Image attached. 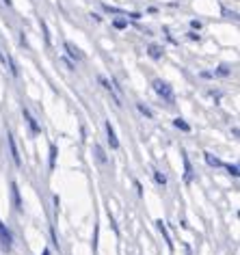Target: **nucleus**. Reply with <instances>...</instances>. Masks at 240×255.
Here are the masks:
<instances>
[{
    "mask_svg": "<svg viewBox=\"0 0 240 255\" xmlns=\"http://www.w3.org/2000/svg\"><path fill=\"white\" fill-rule=\"evenodd\" d=\"M0 245H2L4 251H9L11 249V234H9V229L4 227L2 221H0Z\"/></svg>",
    "mask_w": 240,
    "mask_h": 255,
    "instance_id": "f03ea898",
    "label": "nucleus"
},
{
    "mask_svg": "<svg viewBox=\"0 0 240 255\" xmlns=\"http://www.w3.org/2000/svg\"><path fill=\"white\" fill-rule=\"evenodd\" d=\"M217 74H219V76H227V74H230V69H227V65H221Z\"/></svg>",
    "mask_w": 240,
    "mask_h": 255,
    "instance_id": "a211bd4d",
    "label": "nucleus"
},
{
    "mask_svg": "<svg viewBox=\"0 0 240 255\" xmlns=\"http://www.w3.org/2000/svg\"><path fill=\"white\" fill-rule=\"evenodd\" d=\"M184 171H186L184 180H186V182H191V180H193V167H191V160L186 158V154H184Z\"/></svg>",
    "mask_w": 240,
    "mask_h": 255,
    "instance_id": "1a4fd4ad",
    "label": "nucleus"
},
{
    "mask_svg": "<svg viewBox=\"0 0 240 255\" xmlns=\"http://www.w3.org/2000/svg\"><path fill=\"white\" fill-rule=\"evenodd\" d=\"M106 136H109L111 147H113V149H117V147H119V141H117V134H115V130H113L111 121H106Z\"/></svg>",
    "mask_w": 240,
    "mask_h": 255,
    "instance_id": "423d86ee",
    "label": "nucleus"
},
{
    "mask_svg": "<svg viewBox=\"0 0 240 255\" xmlns=\"http://www.w3.org/2000/svg\"><path fill=\"white\" fill-rule=\"evenodd\" d=\"M93 151H96V158H98V162H100V164H104V162H106L104 149H102V147H100V145H93Z\"/></svg>",
    "mask_w": 240,
    "mask_h": 255,
    "instance_id": "9d476101",
    "label": "nucleus"
},
{
    "mask_svg": "<svg viewBox=\"0 0 240 255\" xmlns=\"http://www.w3.org/2000/svg\"><path fill=\"white\" fill-rule=\"evenodd\" d=\"M125 24H128L125 20H115V28H125Z\"/></svg>",
    "mask_w": 240,
    "mask_h": 255,
    "instance_id": "6ab92c4d",
    "label": "nucleus"
},
{
    "mask_svg": "<svg viewBox=\"0 0 240 255\" xmlns=\"http://www.w3.org/2000/svg\"><path fill=\"white\" fill-rule=\"evenodd\" d=\"M191 26H193V28H197V30H199V28H201V24H199L197 20H193V22H191Z\"/></svg>",
    "mask_w": 240,
    "mask_h": 255,
    "instance_id": "aec40b11",
    "label": "nucleus"
},
{
    "mask_svg": "<svg viewBox=\"0 0 240 255\" xmlns=\"http://www.w3.org/2000/svg\"><path fill=\"white\" fill-rule=\"evenodd\" d=\"M204 156H206V162L210 164V167H223V162H221L219 158H214L212 154H204Z\"/></svg>",
    "mask_w": 240,
    "mask_h": 255,
    "instance_id": "9b49d317",
    "label": "nucleus"
},
{
    "mask_svg": "<svg viewBox=\"0 0 240 255\" xmlns=\"http://www.w3.org/2000/svg\"><path fill=\"white\" fill-rule=\"evenodd\" d=\"M156 225H158V232H160V234H162V238H165L167 247H169V251H173V242H171V236H169L167 227H165V223H162V221H156Z\"/></svg>",
    "mask_w": 240,
    "mask_h": 255,
    "instance_id": "0eeeda50",
    "label": "nucleus"
},
{
    "mask_svg": "<svg viewBox=\"0 0 240 255\" xmlns=\"http://www.w3.org/2000/svg\"><path fill=\"white\" fill-rule=\"evenodd\" d=\"M154 91L160 95V98H165L169 104H173V91H171V87L167 85V82H162V80H154Z\"/></svg>",
    "mask_w": 240,
    "mask_h": 255,
    "instance_id": "f257e3e1",
    "label": "nucleus"
},
{
    "mask_svg": "<svg viewBox=\"0 0 240 255\" xmlns=\"http://www.w3.org/2000/svg\"><path fill=\"white\" fill-rule=\"evenodd\" d=\"M173 124H175V128H180V130H184V132L191 130V128H188V124H184V121H182V119H175Z\"/></svg>",
    "mask_w": 240,
    "mask_h": 255,
    "instance_id": "2eb2a0df",
    "label": "nucleus"
},
{
    "mask_svg": "<svg viewBox=\"0 0 240 255\" xmlns=\"http://www.w3.org/2000/svg\"><path fill=\"white\" fill-rule=\"evenodd\" d=\"M4 2H7V4H11V0H4Z\"/></svg>",
    "mask_w": 240,
    "mask_h": 255,
    "instance_id": "5701e85b",
    "label": "nucleus"
},
{
    "mask_svg": "<svg viewBox=\"0 0 240 255\" xmlns=\"http://www.w3.org/2000/svg\"><path fill=\"white\" fill-rule=\"evenodd\" d=\"M43 255H50V251H48V249H46V251H43Z\"/></svg>",
    "mask_w": 240,
    "mask_h": 255,
    "instance_id": "4be33fe9",
    "label": "nucleus"
},
{
    "mask_svg": "<svg viewBox=\"0 0 240 255\" xmlns=\"http://www.w3.org/2000/svg\"><path fill=\"white\" fill-rule=\"evenodd\" d=\"M22 113H24V119L28 121V126H30V130H33V134H39V132H41V128H39V124H37V121H35L33 115H30V111H28V108H24Z\"/></svg>",
    "mask_w": 240,
    "mask_h": 255,
    "instance_id": "20e7f679",
    "label": "nucleus"
},
{
    "mask_svg": "<svg viewBox=\"0 0 240 255\" xmlns=\"http://www.w3.org/2000/svg\"><path fill=\"white\" fill-rule=\"evenodd\" d=\"M65 50H67V52H69V56H72V59H76V61H80V59H83V54H80V50L78 48H76L74 46V43H65Z\"/></svg>",
    "mask_w": 240,
    "mask_h": 255,
    "instance_id": "6e6552de",
    "label": "nucleus"
},
{
    "mask_svg": "<svg viewBox=\"0 0 240 255\" xmlns=\"http://www.w3.org/2000/svg\"><path fill=\"white\" fill-rule=\"evenodd\" d=\"M7 143H9V151H11V158H13V162H15V167H22V160H20V151H17L15 147V141H13V136H7Z\"/></svg>",
    "mask_w": 240,
    "mask_h": 255,
    "instance_id": "7ed1b4c3",
    "label": "nucleus"
},
{
    "mask_svg": "<svg viewBox=\"0 0 240 255\" xmlns=\"http://www.w3.org/2000/svg\"><path fill=\"white\" fill-rule=\"evenodd\" d=\"M11 199H13V206L17 212H22V199H20V190H17L15 182H11Z\"/></svg>",
    "mask_w": 240,
    "mask_h": 255,
    "instance_id": "39448f33",
    "label": "nucleus"
},
{
    "mask_svg": "<svg viewBox=\"0 0 240 255\" xmlns=\"http://www.w3.org/2000/svg\"><path fill=\"white\" fill-rule=\"evenodd\" d=\"M227 171H230L234 177H238V164H230V167H227Z\"/></svg>",
    "mask_w": 240,
    "mask_h": 255,
    "instance_id": "f3484780",
    "label": "nucleus"
},
{
    "mask_svg": "<svg viewBox=\"0 0 240 255\" xmlns=\"http://www.w3.org/2000/svg\"><path fill=\"white\" fill-rule=\"evenodd\" d=\"M138 111H141V113L145 115V117H154V113H151L147 106H143V104H138Z\"/></svg>",
    "mask_w": 240,
    "mask_h": 255,
    "instance_id": "dca6fc26",
    "label": "nucleus"
},
{
    "mask_svg": "<svg viewBox=\"0 0 240 255\" xmlns=\"http://www.w3.org/2000/svg\"><path fill=\"white\" fill-rule=\"evenodd\" d=\"M149 56H151V59H160V56H162L160 46H149Z\"/></svg>",
    "mask_w": 240,
    "mask_h": 255,
    "instance_id": "f8f14e48",
    "label": "nucleus"
},
{
    "mask_svg": "<svg viewBox=\"0 0 240 255\" xmlns=\"http://www.w3.org/2000/svg\"><path fill=\"white\" fill-rule=\"evenodd\" d=\"M0 61H2L4 65H7V59H4V56H2V52H0Z\"/></svg>",
    "mask_w": 240,
    "mask_h": 255,
    "instance_id": "412c9836",
    "label": "nucleus"
},
{
    "mask_svg": "<svg viewBox=\"0 0 240 255\" xmlns=\"http://www.w3.org/2000/svg\"><path fill=\"white\" fill-rule=\"evenodd\" d=\"M154 180H156L158 184H160V186H165V184H167V177L162 175L160 171H154Z\"/></svg>",
    "mask_w": 240,
    "mask_h": 255,
    "instance_id": "4468645a",
    "label": "nucleus"
},
{
    "mask_svg": "<svg viewBox=\"0 0 240 255\" xmlns=\"http://www.w3.org/2000/svg\"><path fill=\"white\" fill-rule=\"evenodd\" d=\"M56 162V145H50V169H54Z\"/></svg>",
    "mask_w": 240,
    "mask_h": 255,
    "instance_id": "ddd939ff",
    "label": "nucleus"
}]
</instances>
